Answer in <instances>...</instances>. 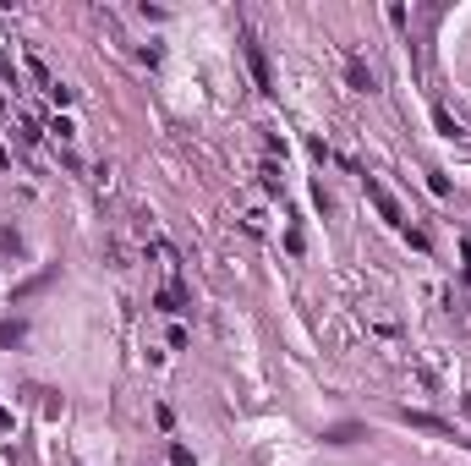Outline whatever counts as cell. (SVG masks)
Segmentation results:
<instances>
[{
    "label": "cell",
    "instance_id": "cell-1",
    "mask_svg": "<svg viewBox=\"0 0 471 466\" xmlns=\"http://www.w3.org/2000/svg\"><path fill=\"white\" fill-rule=\"evenodd\" d=\"M362 187H367V198H373V209H378V214H384L390 225H400V220H405V214H400V203H394L390 192H384V181H373V176H362Z\"/></svg>",
    "mask_w": 471,
    "mask_h": 466
},
{
    "label": "cell",
    "instance_id": "cell-2",
    "mask_svg": "<svg viewBox=\"0 0 471 466\" xmlns=\"http://www.w3.org/2000/svg\"><path fill=\"white\" fill-rule=\"evenodd\" d=\"M247 66H252V77H258V88H263V93H274V72H269V55H263V44H252V39H247Z\"/></svg>",
    "mask_w": 471,
    "mask_h": 466
},
{
    "label": "cell",
    "instance_id": "cell-3",
    "mask_svg": "<svg viewBox=\"0 0 471 466\" xmlns=\"http://www.w3.org/2000/svg\"><path fill=\"white\" fill-rule=\"evenodd\" d=\"M345 82H351L356 93H373V88H378V77H373V66H367V61H356V55L345 61Z\"/></svg>",
    "mask_w": 471,
    "mask_h": 466
},
{
    "label": "cell",
    "instance_id": "cell-4",
    "mask_svg": "<svg viewBox=\"0 0 471 466\" xmlns=\"http://www.w3.org/2000/svg\"><path fill=\"white\" fill-rule=\"evenodd\" d=\"M351 439H362V422H334V428H323V445H351Z\"/></svg>",
    "mask_w": 471,
    "mask_h": 466
},
{
    "label": "cell",
    "instance_id": "cell-5",
    "mask_svg": "<svg viewBox=\"0 0 471 466\" xmlns=\"http://www.w3.org/2000/svg\"><path fill=\"white\" fill-rule=\"evenodd\" d=\"M411 428H433V434H450V422H439V417H427V411H400Z\"/></svg>",
    "mask_w": 471,
    "mask_h": 466
},
{
    "label": "cell",
    "instance_id": "cell-6",
    "mask_svg": "<svg viewBox=\"0 0 471 466\" xmlns=\"http://www.w3.org/2000/svg\"><path fill=\"white\" fill-rule=\"evenodd\" d=\"M433 127H439V132H444V138H461V121H455V115H450V110H444V104H439V110H433Z\"/></svg>",
    "mask_w": 471,
    "mask_h": 466
},
{
    "label": "cell",
    "instance_id": "cell-7",
    "mask_svg": "<svg viewBox=\"0 0 471 466\" xmlns=\"http://www.w3.org/2000/svg\"><path fill=\"white\" fill-rule=\"evenodd\" d=\"M181 302H186L181 286H164V291H159V313H181Z\"/></svg>",
    "mask_w": 471,
    "mask_h": 466
},
{
    "label": "cell",
    "instance_id": "cell-8",
    "mask_svg": "<svg viewBox=\"0 0 471 466\" xmlns=\"http://www.w3.org/2000/svg\"><path fill=\"white\" fill-rule=\"evenodd\" d=\"M263 187H269V192H280V187H285V181H280V165H263Z\"/></svg>",
    "mask_w": 471,
    "mask_h": 466
},
{
    "label": "cell",
    "instance_id": "cell-9",
    "mask_svg": "<svg viewBox=\"0 0 471 466\" xmlns=\"http://www.w3.org/2000/svg\"><path fill=\"white\" fill-rule=\"evenodd\" d=\"M6 340H22V324H0V346Z\"/></svg>",
    "mask_w": 471,
    "mask_h": 466
},
{
    "label": "cell",
    "instance_id": "cell-10",
    "mask_svg": "<svg viewBox=\"0 0 471 466\" xmlns=\"http://www.w3.org/2000/svg\"><path fill=\"white\" fill-rule=\"evenodd\" d=\"M170 461H175V466H192V450H186V445H175V450H170Z\"/></svg>",
    "mask_w": 471,
    "mask_h": 466
},
{
    "label": "cell",
    "instance_id": "cell-11",
    "mask_svg": "<svg viewBox=\"0 0 471 466\" xmlns=\"http://www.w3.org/2000/svg\"><path fill=\"white\" fill-rule=\"evenodd\" d=\"M0 434H11V411L6 406H0Z\"/></svg>",
    "mask_w": 471,
    "mask_h": 466
},
{
    "label": "cell",
    "instance_id": "cell-12",
    "mask_svg": "<svg viewBox=\"0 0 471 466\" xmlns=\"http://www.w3.org/2000/svg\"><path fill=\"white\" fill-rule=\"evenodd\" d=\"M6 165H11V159H6V149H0V170H6Z\"/></svg>",
    "mask_w": 471,
    "mask_h": 466
},
{
    "label": "cell",
    "instance_id": "cell-13",
    "mask_svg": "<svg viewBox=\"0 0 471 466\" xmlns=\"http://www.w3.org/2000/svg\"><path fill=\"white\" fill-rule=\"evenodd\" d=\"M0 104H6V99H0Z\"/></svg>",
    "mask_w": 471,
    "mask_h": 466
}]
</instances>
